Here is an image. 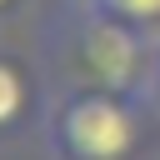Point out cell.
Wrapping results in <instances>:
<instances>
[{
    "instance_id": "1",
    "label": "cell",
    "mask_w": 160,
    "mask_h": 160,
    "mask_svg": "<svg viewBox=\"0 0 160 160\" xmlns=\"http://www.w3.org/2000/svg\"><path fill=\"white\" fill-rule=\"evenodd\" d=\"M55 150L65 160H130L140 125L125 105V95L110 90H80L70 100H60L55 120H50Z\"/></svg>"
},
{
    "instance_id": "2",
    "label": "cell",
    "mask_w": 160,
    "mask_h": 160,
    "mask_svg": "<svg viewBox=\"0 0 160 160\" xmlns=\"http://www.w3.org/2000/svg\"><path fill=\"white\" fill-rule=\"evenodd\" d=\"M80 60H85L90 85L110 90V95H130L145 75V45L135 40V25H125L115 15H100V10L80 35Z\"/></svg>"
},
{
    "instance_id": "3",
    "label": "cell",
    "mask_w": 160,
    "mask_h": 160,
    "mask_svg": "<svg viewBox=\"0 0 160 160\" xmlns=\"http://www.w3.org/2000/svg\"><path fill=\"white\" fill-rule=\"evenodd\" d=\"M25 100H30V85H25V70L15 60L0 55V130H10L20 115H25Z\"/></svg>"
},
{
    "instance_id": "4",
    "label": "cell",
    "mask_w": 160,
    "mask_h": 160,
    "mask_svg": "<svg viewBox=\"0 0 160 160\" xmlns=\"http://www.w3.org/2000/svg\"><path fill=\"white\" fill-rule=\"evenodd\" d=\"M100 15H115L125 25H155L160 20V0H95Z\"/></svg>"
},
{
    "instance_id": "5",
    "label": "cell",
    "mask_w": 160,
    "mask_h": 160,
    "mask_svg": "<svg viewBox=\"0 0 160 160\" xmlns=\"http://www.w3.org/2000/svg\"><path fill=\"white\" fill-rule=\"evenodd\" d=\"M10 10H15V0H0V15H10Z\"/></svg>"
},
{
    "instance_id": "6",
    "label": "cell",
    "mask_w": 160,
    "mask_h": 160,
    "mask_svg": "<svg viewBox=\"0 0 160 160\" xmlns=\"http://www.w3.org/2000/svg\"><path fill=\"white\" fill-rule=\"evenodd\" d=\"M155 75H160V50H155Z\"/></svg>"
}]
</instances>
